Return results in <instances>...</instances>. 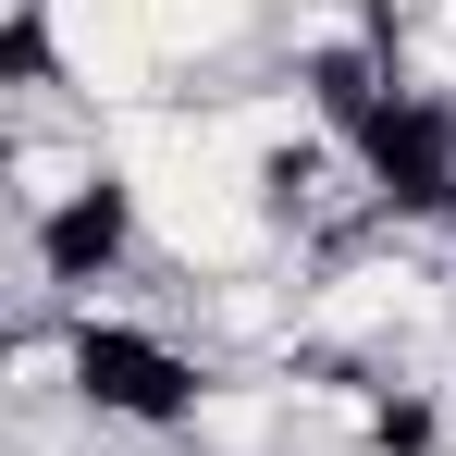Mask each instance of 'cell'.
Instances as JSON below:
<instances>
[{
	"label": "cell",
	"instance_id": "6da1fadb",
	"mask_svg": "<svg viewBox=\"0 0 456 456\" xmlns=\"http://www.w3.org/2000/svg\"><path fill=\"white\" fill-rule=\"evenodd\" d=\"M160 75H247L284 37V0H136Z\"/></svg>",
	"mask_w": 456,
	"mask_h": 456
},
{
	"label": "cell",
	"instance_id": "7a4b0ae2",
	"mask_svg": "<svg viewBox=\"0 0 456 456\" xmlns=\"http://www.w3.org/2000/svg\"><path fill=\"white\" fill-rule=\"evenodd\" d=\"M333 12H395L407 25V12H444V0H333Z\"/></svg>",
	"mask_w": 456,
	"mask_h": 456
}]
</instances>
